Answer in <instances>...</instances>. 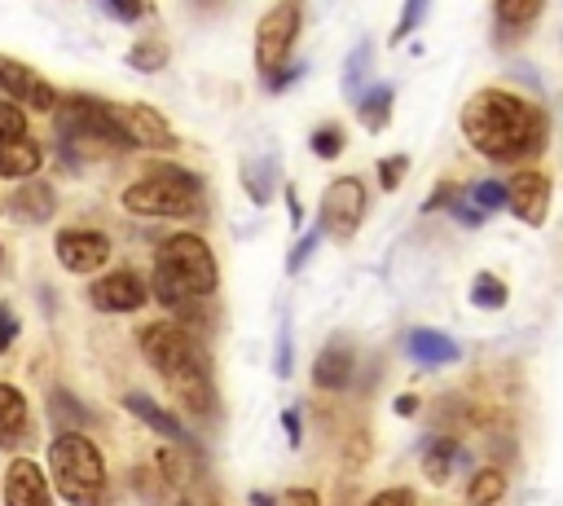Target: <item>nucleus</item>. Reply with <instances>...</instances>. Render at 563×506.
<instances>
[{"instance_id":"f257e3e1","label":"nucleus","mask_w":563,"mask_h":506,"mask_svg":"<svg viewBox=\"0 0 563 506\" xmlns=\"http://www.w3.org/2000/svg\"><path fill=\"white\" fill-rule=\"evenodd\" d=\"M462 132L475 154L493 163H519L545 145V114L510 88H479L462 110Z\"/></svg>"},{"instance_id":"f03ea898","label":"nucleus","mask_w":563,"mask_h":506,"mask_svg":"<svg viewBox=\"0 0 563 506\" xmlns=\"http://www.w3.org/2000/svg\"><path fill=\"white\" fill-rule=\"evenodd\" d=\"M136 343H141L150 370L172 387V396H176L194 418L211 414V405H216L211 370H207V356H202L198 339H194L185 326H176V321H150V326H141Z\"/></svg>"},{"instance_id":"7ed1b4c3","label":"nucleus","mask_w":563,"mask_h":506,"mask_svg":"<svg viewBox=\"0 0 563 506\" xmlns=\"http://www.w3.org/2000/svg\"><path fill=\"white\" fill-rule=\"evenodd\" d=\"M220 282L216 255L198 233H172L154 255V295L167 308H189Z\"/></svg>"},{"instance_id":"20e7f679","label":"nucleus","mask_w":563,"mask_h":506,"mask_svg":"<svg viewBox=\"0 0 563 506\" xmlns=\"http://www.w3.org/2000/svg\"><path fill=\"white\" fill-rule=\"evenodd\" d=\"M48 466H53V488L70 506H101L106 502V462L88 436L57 431L48 444Z\"/></svg>"},{"instance_id":"39448f33","label":"nucleus","mask_w":563,"mask_h":506,"mask_svg":"<svg viewBox=\"0 0 563 506\" xmlns=\"http://www.w3.org/2000/svg\"><path fill=\"white\" fill-rule=\"evenodd\" d=\"M123 207L132 216H198L202 211V180L189 167L154 163L136 185L123 189Z\"/></svg>"},{"instance_id":"423d86ee","label":"nucleus","mask_w":563,"mask_h":506,"mask_svg":"<svg viewBox=\"0 0 563 506\" xmlns=\"http://www.w3.org/2000/svg\"><path fill=\"white\" fill-rule=\"evenodd\" d=\"M295 31H299V4H273L260 18V26H255V66H260L264 79H273L286 66Z\"/></svg>"},{"instance_id":"0eeeda50","label":"nucleus","mask_w":563,"mask_h":506,"mask_svg":"<svg viewBox=\"0 0 563 506\" xmlns=\"http://www.w3.org/2000/svg\"><path fill=\"white\" fill-rule=\"evenodd\" d=\"M361 216H365V185L356 176L330 180L321 194V233H330L334 242H347L361 229Z\"/></svg>"},{"instance_id":"6e6552de","label":"nucleus","mask_w":563,"mask_h":506,"mask_svg":"<svg viewBox=\"0 0 563 506\" xmlns=\"http://www.w3.org/2000/svg\"><path fill=\"white\" fill-rule=\"evenodd\" d=\"M145 299H150V286L132 268H114L88 286V304L101 312H136Z\"/></svg>"},{"instance_id":"1a4fd4ad","label":"nucleus","mask_w":563,"mask_h":506,"mask_svg":"<svg viewBox=\"0 0 563 506\" xmlns=\"http://www.w3.org/2000/svg\"><path fill=\"white\" fill-rule=\"evenodd\" d=\"M62 268L70 273H97L106 260H110V238L97 233V229H62L57 242H53Z\"/></svg>"},{"instance_id":"9d476101","label":"nucleus","mask_w":563,"mask_h":506,"mask_svg":"<svg viewBox=\"0 0 563 506\" xmlns=\"http://www.w3.org/2000/svg\"><path fill=\"white\" fill-rule=\"evenodd\" d=\"M119 128L128 136V145H141V150H176V132L172 123L154 110V106H119Z\"/></svg>"},{"instance_id":"9b49d317","label":"nucleus","mask_w":563,"mask_h":506,"mask_svg":"<svg viewBox=\"0 0 563 506\" xmlns=\"http://www.w3.org/2000/svg\"><path fill=\"white\" fill-rule=\"evenodd\" d=\"M0 88L9 92V97H18V106H31V110H57V92H53V84L40 75V70H31L26 62H13V57H0Z\"/></svg>"},{"instance_id":"f8f14e48","label":"nucleus","mask_w":563,"mask_h":506,"mask_svg":"<svg viewBox=\"0 0 563 506\" xmlns=\"http://www.w3.org/2000/svg\"><path fill=\"white\" fill-rule=\"evenodd\" d=\"M506 202H510V211H515L523 224L537 229V224L545 220V211H550V176L537 172V167L515 172L510 185H506Z\"/></svg>"},{"instance_id":"ddd939ff","label":"nucleus","mask_w":563,"mask_h":506,"mask_svg":"<svg viewBox=\"0 0 563 506\" xmlns=\"http://www.w3.org/2000/svg\"><path fill=\"white\" fill-rule=\"evenodd\" d=\"M4 506H53V488L31 458H13L4 466Z\"/></svg>"},{"instance_id":"4468645a","label":"nucleus","mask_w":563,"mask_h":506,"mask_svg":"<svg viewBox=\"0 0 563 506\" xmlns=\"http://www.w3.org/2000/svg\"><path fill=\"white\" fill-rule=\"evenodd\" d=\"M352 365H356L352 343H347L343 334H334V339L317 352V361H312V383L325 387V392H343V387L352 383Z\"/></svg>"},{"instance_id":"2eb2a0df","label":"nucleus","mask_w":563,"mask_h":506,"mask_svg":"<svg viewBox=\"0 0 563 506\" xmlns=\"http://www.w3.org/2000/svg\"><path fill=\"white\" fill-rule=\"evenodd\" d=\"M31 440V409L13 383H0V449H22Z\"/></svg>"},{"instance_id":"dca6fc26","label":"nucleus","mask_w":563,"mask_h":506,"mask_svg":"<svg viewBox=\"0 0 563 506\" xmlns=\"http://www.w3.org/2000/svg\"><path fill=\"white\" fill-rule=\"evenodd\" d=\"M53 207H57V194L48 180H22L9 198V216L22 224H44L53 216Z\"/></svg>"},{"instance_id":"f3484780","label":"nucleus","mask_w":563,"mask_h":506,"mask_svg":"<svg viewBox=\"0 0 563 506\" xmlns=\"http://www.w3.org/2000/svg\"><path fill=\"white\" fill-rule=\"evenodd\" d=\"M40 163H44V150L35 141H26V136L0 145V180H35Z\"/></svg>"},{"instance_id":"a211bd4d","label":"nucleus","mask_w":563,"mask_h":506,"mask_svg":"<svg viewBox=\"0 0 563 506\" xmlns=\"http://www.w3.org/2000/svg\"><path fill=\"white\" fill-rule=\"evenodd\" d=\"M123 405H128L145 427H154L158 436H167V440H176V444H185V440H189V436H185V427L176 422V414H167L163 405H154L145 392H128V396H123Z\"/></svg>"},{"instance_id":"6ab92c4d","label":"nucleus","mask_w":563,"mask_h":506,"mask_svg":"<svg viewBox=\"0 0 563 506\" xmlns=\"http://www.w3.org/2000/svg\"><path fill=\"white\" fill-rule=\"evenodd\" d=\"M409 356L422 361V365H449V361L462 356V348L440 330H413L409 334Z\"/></svg>"},{"instance_id":"aec40b11","label":"nucleus","mask_w":563,"mask_h":506,"mask_svg":"<svg viewBox=\"0 0 563 506\" xmlns=\"http://www.w3.org/2000/svg\"><path fill=\"white\" fill-rule=\"evenodd\" d=\"M457 466H462V449H457V440L440 436V440L427 444V453H422V475H427L431 484H449Z\"/></svg>"},{"instance_id":"412c9836","label":"nucleus","mask_w":563,"mask_h":506,"mask_svg":"<svg viewBox=\"0 0 563 506\" xmlns=\"http://www.w3.org/2000/svg\"><path fill=\"white\" fill-rule=\"evenodd\" d=\"M541 18V0H501L497 9H493V22H497V31H501V40L510 44L523 26H532Z\"/></svg>"},{"instance_id":"4be33fe9","label":"nucleus","mask_w":563,"mask_h":506,"mask_svg":"<svg viewBox=\"0 0 563 506\" xmlns=\"http://www.w3.org/2000/svg\"><path fill=\"white\" fill-rule=\"evenodd\" d=\"M501 493H506V475H501L497 466L475 471L471 484H466V502H471V506H493V502H501Z\"/></svg>"},{"instance_id":"5701e85b","label":"nucleus","mask_w":563,"mask_h":506,"mask_svg":"<svg viewBox=\"0 0 563 506\" xmlns=\"http://www.w3.org/2000/svg\"><path fill=\"white\" fill-rule=\"evenodd\" d=\"M356 114H361V123H365L369 132H378V128L387 123V114H391V88H387V84H374V88L361 97Z\"/></svg>"},{"instance_id":"b1692460","label":"nucleus","mask_w":563,"mask_h":506,"mask_svg":"<svg viewBox=\"0 0 563 506\" xmlns=\"http://www.w3.org/2000/svg\"><path fill=\"white\" fill-rule=\"evenodd\" d=\"M48 414H53V422L66 427V431H75V427L88 422V409H84L66 387H53V392H48Z\"/></svg>"},{"instance_id":"393cba45","label":"nucleus","mask_w":563,"mask_h":506,"mask_svg":"<svg viewBox=\"0 0 563 506\" xmlns=\"http://www.w3.org/2000/svg\"><path fill=\"white\" fill-rule=\"evenodd\" d=\"M128 62H132L136 70H158V66L167 62V48H163L158 40H141V44L128 48Z\"/></svg>"},{"instance_id":"a878e982","label":"nucleus","mask_w":563,"mask_h":506,"mask_svg":"<svg viewBox=\"0 0 563 506\" xmlns=\"http://www.w3.org/2000/svg\"><path fill=\"white\" fill-rule=\"evenodd\" d=\"M471 299H475L479 308H501V304H506V286H501L493 273H479L475 286H471Z\"/></svg>"},{"instance_id":"bb28decb","label":"nucleus","mask_w":563,"mask_h":506,"mask_svg":"<svg viewBox=\"0 0 563 506\" xmlns=\"http://www.w3.org/2000/svg\"><path fill=\"white\" fill-rule=\"evenodd\" d=\"M506 202V185L501 180H479V185H471V207L475 211H497Z\"/></svg>"},{"instance_id":"cd10ccee","label":"nucleus","mask_w":563,"mask_h":506,"mask_svg":"<svg viewBox=\"0 0 563 506\" xmlns=\"http://www.w3.org/2000/svg\"><path fill=\"white\" fill-rule=\"evenodd\" d=\"M22 136H26V114L13 101H0V145L22 141Z\"/></svg>"},{"instance_id":"c85d7f7f","label":"nucleus","mask_w":563,"mask_h":506,"mask_svg":"<svg viewBox=\"0 0 563 506\" xmlns=\"http://www.w3.org/2000/svg\"><path fill=\"white\" fill-rule=\"evenodd\" d=\"M339 150H343V132H339V128L312 132V154H317V158H334Z\"/></svg>"},{"instance_id":"c756f323","label":"nucleus","mask_w":563,"mask_h":506,"mask_svg":"<svg viewBox=\"0 0 563 506\" xmlns=\"http://www.w3.org/2000/svg\"><path fill=\"white\" fill-rule=\"evenodd\" d=\"M405 172H409V158H405V154L383 158V163H378V180H383V189H396V185L405 180Z\"/></svg>"},{"instance_id":"7c9ffc66","label":"nucleus","mask_w":563,"mask_h":506,"mask_svg":"<svg viewBox=\"0 0 563 506\" xmlns=\"http://www.w3.org/2000/svg\"><path fill=\"white\" fill-rule=\"evenodd\" d=\"M317 242H321V229H308V233L299 238V246H295V251H290V260H286V264H290V273H295V268H303V260L312 255V246H317Z\"/></svg>"},{"instance_id":"2f4dec72","label":"nucleus","mask_w":563,"mask_h":506,"mask_svg":"<svg viewBox=\"0 0 563 506\" xmlns=\"http://www.w3.org/2000/svg\"><path fill=\"white\" fill-rule=\"evenodd\" d=\"M277 506H321V497H317V488H286L277 497Z\"/></svg>"},{"instance_id":"473e14b6","label":"nucleus","mask_w":563,"mask_h":506,"mask_svg":"<svg viewBox=\"0 0 563 506\" xmlns=\"http://www.w3.org/2000/svg\"><path fill=\"white\" fill-rule=\"evenodd\" d=\"M158 466H163V475H167L172 484H180V480H185V462H180V453L163 449V453H158Z\"/></svg>"},{"instance_id":"72a5a7b5","label":"nucleus","mask_w":563,"mask_h":506,"mask_svg":"<svg viewBox=\"0 0 563 506\" xmlns=\"http://www.w3.org/2000/svg\"><path fill=\"white\" fill-rule=\"evenodd\" d=\"M369 506H413V493L409 488H383Z\"/></svg>"},{"instance_id":"f704fd0d","label":"nucleus","mask_w":563,"mask_h":506,"mask_svg":"<svg viewBox=\"0 0 563 506\" xmlns=\"http://www.w3.org/2000/svg\"><path fill=\"white\" fill-rule=\"evenodd\" d=\"M13 339H18V317H13V312L0 304V352H4Z\"/></svg>"},{"instance_id":"c9c22d12","label":"nucleus","mask_w":563,"mask_h":506,"mask_svg":"<svg viewBox=\"0 0 563 506\" xmlns=\"http://www.w3.org/2000/svg\"><path fill=\"white\" fill-rule=\"evenodd\" d=\"M106 9H110L114 18H123V22H132V18H141V13H145L141 4H106Z\"/></svg>"},{"instance_id":"e433bc0d","label":"nucleus","mask_w":563,"mask_h":506,"mask_svg":"<svg viewBox=\"0 0 563 506\" xmlns=\"http://www.w3.org/2000/svg\"><path fill=\"white\" fill-rule=\"evenodd\" d=\"M418 13H422V4H409V9H405V18H400V26H396V35H391V40H400V35H405V31H409V26H413V22H418Z\"/></svg>"},{"instance_id":"4c0bfd02","label":"nucleus","mask_w":563,"mask_h":506,"mask_svg":"<svg viewBox=\"0 0 563 506\" xmlns=\"http://www.w3.org/2000/svg\"><path fill=\"white\" fill-rule=\"evenodd\" d=\"M282 422H286V436H290V444H299V414H295V409H286V414H282Z\"/></svg>"},{"instance_id":"58836bf2","label":"nucleus","mask_w":563,"mask_h":506,"mask_svg":"<svg viewBox=\"0 0 563 506\" xmlns=\"http://www.w3.org/2000/svg\"><path fill=\"white\" fill-rule=\"evenodd\" d=\"M396 409H400V414H413V409H418V400H413V396H400V400H396Z\"/></svg>"},{"instance_id":"ea45409f","label":"nucleus","mask_w":563,"mask_h":506,"mask_svg":"<svg viewBox=\"0 0 563 506\" xmlns=\"http://www.w3.org/2000/svg\"><path fill=\"white\" fill-rule=\"evenodd\" d=\"M251 502H255V506H273V502H268V497H264V493H255V497H251Z\"/></svg>"},{"instance_id":"a19ab883","label":"nucleus","mask_w":563,"mask_h":506,"mask_svg":"<svg viewBox=\"0 0 563 506\" xmlns=\"http://www.w3.org/2000/svg\"><path fill=\"white\" fill-rule=\"evenodd\" d=\"M180 506H194V502H180Z\"/></svg>"}]
</instances>
